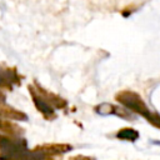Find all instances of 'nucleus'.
Listing matches in <instances>:
<instances>
[{
  "label": "nucleus",
  "instance_id": "obj_1",
  "mask_svg": "<svg viewBox=\"0 0 160 160\" xmlns=\"http://www.w3.org/2000/svg\"><path fill=\"white\" fill-rule=\"evenodd\" d=\"M29 151L25 139L0 135V160H25Z\"/></svg>",
  "mask_w": 160,
  "mask_h": 160
},
{
  "label": "nucleus",
  "instance_id": "obj_2",
  "mask_svg": "<svg viewBox=\"0 0 160 160\" xmlns=\"http://www.w3.org/2000/svg\"><path fill=\"white\" fill-rule=\"evenodd\" d=\"M115 100L122 105L124 108H126L128 110L139 114L141 116H144L145 119L150 115V110L146 106V102L141 99V96L138 92L130 91V90H122L120 92H118L115 95Z\"/></svg>",
  "mask_w": 160,
  "mask_h": 160
},
{
  "label": "nucleus",
  "instance_id": "obj_3",
  "mask_svg": "<svg viewBox=\"0 0 160 160\" xmlns=\"http://www.w3.org/2000/svg\"><path fill=\"white\" fill-rule=\"evenodd\" d=\"M28 90L31 95V100L36 108L38 111L41 112V115L44 116L45 120H54L56 118V114H55V109L36 91V89L34 88V85H29L28 86Z\"/></svg>",
  "mask_w": 160,
  "mask_h": 160
},
{
  "label": "nucleus",
  "instance_id": "obj_4",
  "mask_svg": "<svg viewBox=\"0 0 160 160\" xmlns=\"http://www.w3.org/2000/svg\"><path fill=\"white\" fill-rule=\"evenodd\" d=\"M21 84V76L14 68H8L0 64V88L12 90L14 85Z\"/></svg>",
  "mask_w": 160,
  "mask_h": 160
},
{
  "label": "nucleus",
  "instance_id": "obj_5",
  "mask_svg": "<svg viewBox=\"0 0 160 160\" xmlns=\"http://www.w3.org/2000/svg\"><path fill=\"white\" fill-rule=\"evenodd\" d=\"M32 85H34V88L36 89V91H38L54 109H65V108H66L68 101H66L64 98H61L60 95H56V94H54V92H51V91L44 89L42 86H40V84H38V81H34Z\"/></svg>",
  "mask_w": 160,
  "mask_h": 160
},
{
  "label": "nucleus",
  "instance_id": "obj_6",
  "mask_svg": "<svg viewBox=\"0 0 160 160\" xmlns=\"http://www.w3.org/2000/svg\"><path fill=\"white\" fill-rule=\"evenodd\" d=\"M0 118H6V119H14V120H20V121H26L28 116L25 112L6 105L5 102H0Z\"/></svg>",
  "mask_w": 160,
  "mask_h": 160
},
{
  "label": "nucleus",
  "instance_id": "obj_7",
  "mask_svg": "<svg viewBox=\"0 0 160 160\" xmlns=\"http://www.w3.org/2000/svg\"><path fill=\"white\" fill-rule=\"evenodd\" d=\"M0 131L11 138H20V134L22 132V130L19 126H16V125L11 124L10 121L4 120L1 118H0Z\"/></svg>",
  "mask_w": 160,
  "mask_h": 160
},
{
  "label": "nucleus",
  "instance_id": "obj_8",
  "mask_svg": "<svg viewBox=\"0 0 160 160\" xmlns=\"http://www.w3.org/2000/svg\"><path fill=\"white\" fill-rule=\"evenodd\" d=\"M116 138L120 140L134 142L135 140L139 139V131L132 129V128H122L116 132Z\"/></svg>",
  "mask_w": 160,
  "mask_h": 160
},
{
  "label": "nucleus",
  "instance_id": "obj_9",
  "mask_svg": "<svg viewBox=\"0 0 160 160\" xmlns=\"http://www.w3.org/2000/svg\"><path fill=\"white\" fill-rule=\"evenodd\" d=\"M115 108H116V105H112L109 102H102V104L96 105L94 110L99 115H112V114H115Z\"/></svg>",
  "mask_w": 160,
  "mask_h": 160
},
{
  "label": "nucleus",
  "instance_id": "obj_10",
  "mask_svg": "<svg viewBox=\"0 0 160 160\" xmlns=\"http://www.w3.org/2000/svg\"><path fill=\"white\" fill-rule=\"evenodd\" d=\"M146 120L155 128L160 129V115L158 112H150V115L146 118Z\"/></svg>",
  "mask_w": 160,
  "mask_h": 160
},
{
  "label": "nucleus",
  "instance_id": "obj_11",
  "mask_svg": "<svg viewBox=\"0 0 160 160\" xmlns=\"http://www.w3.org/2000/svg\"><path fill=\"white\" fill-rule=\"evenodd\" d=\"M70 160H95V159L94 158H89V156H84V155H78V156L71 158Z\"/></svg>",
  "mask_w": 160,
  "mask_h": 160
},
{
  "label": "nucleus",
  "instance_id": "obj_12",
  "mask_svg": "<svg viewBox=\"0 0 160 160\" xmlns=\"http://www.w3.org/2000/svg\"><path fill=\"white\" fill-rule=\"evenodd\" d=\"M5 100H6V98H5V95L0 91V102H5Z\"/></svg>",
  "mask_w": 160,
  "mask_h": 160
}]
</instances>
